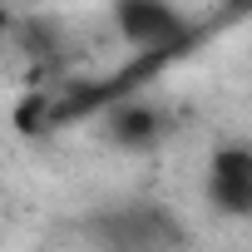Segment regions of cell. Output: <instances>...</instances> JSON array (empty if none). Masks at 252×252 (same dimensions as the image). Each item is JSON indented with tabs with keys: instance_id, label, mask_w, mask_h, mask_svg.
I'll return each instance as SVG.
<instances>
[{
	"instance_id": "cell-2",
	"label": "cell",
	"mask_w": 252,
	"mask_h": 252,
	"mask_svg": "<svg viewBox=\"0 0 252 252\" xmlns=\"http://www.w3.org/2000/svg\"><path fill=\"white\" fill-rule=\"evenodd\" d=\"M89 237L104 247H124V252H149V247H178L183 227L163 208H119V213L94 218Z\"/></svg>"
},
{
	"instance_id": "cell-3",
	"label": "cell",
	"mask_w": 252,
	"mask_h": 252,
	"mask_svg": "<svg viewBox=\"0 0 252 252\" xmlns=\"http://www.w3.org/2000/svg\"><path fill=\"white\" fill-rule=\"evenodd\" d=\"M208 203L227 218H252V149H218L208 163Z\"/></svg>"
},
{
	"instance_id": "cell-1",
	"label": "cell",
	"mask_w": 252,
	"mask_h": 252,
	"mask_svg": "<svg viewBox=\"0 0 252 252\" xmlns=\"http://www.w3.org/2000/svg\"><path fill=\"white\" fill-rule=\"evenodd\" d=\"M114 25L134 50H193L203 40L168 0H114Z\"/></svg>"
},
{
	"instance_id": "cell-4",
	"label": "cell",
	"mask_w": 252,
	"mask_h": 252,
	"mask_svg": "<svg viewBox=\"0 0 252 252\" xmlns=\"http://www.w3.org/2000/svg\"><path fill=\"white\" fill-rule=\"evenodd\" d=\"M104 134L119 149H154L163 139V114L129 94V99H119V104L104 109Z\"/></svg>"
},
{
	"instance_id": "cell-6",
	"label": "cell",
	"mask_w": 252,
	"mask_h": 252,
	"mask_svg": "<svg viewBox=\"0 0 252 252\" xmlns=\"http://www.w3.org/2000/svg\"><path fill=\"white\" fill-rule=\"evenodd\" d=\"M242 15H252V0H227L222 5V20H242Z\"/></svg>"
},
{
	"instance_id": "cell-5",
	"label": "cell",
	"mask_w": 252,
	"mask_h": 252,
	"mask_svg": "<svg viewBox=\"0 0 252 252\" xmlns=\"http://www.w3.org/2000/svg\"><path fill=\"white\" fill-rule=\"evenodd\" d=\"M20 45H25V55H40L45 64H60V55H64L60 30H55L50 20H25V25H20Z\"/></svg>"
}]
</instances>
